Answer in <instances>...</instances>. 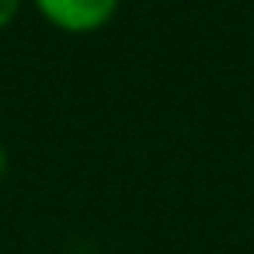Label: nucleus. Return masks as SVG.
Returning <instances> with one entry per match:
<instances>
[{
  "mask_svg": "<svg viewBox=\"0 0 254 254\" xmlns=\"http://www.w3.org/2000/svg\"><path fill=\"white\" fill-rule=\"evenodd\" d=\"M35 7L53 28L70 35H87L112 21V14L119 11V0H35Z\"/></svg>",
  "mask_w": 254,
  "mask_h": 254,
  "instance_id": "1",
  "label": "nucleus"
},
{
  "mask_svg": "<svg viewBox=\"0 0 254 254\" xmlns=\"http://www.w3.org/2000/svg\"><path fill=\"white\" fill-rule=\"evenodd\" d=\"M21 4H25V0H0V28H7V25L18 18Z\"/></svg>",
  "mask_w": 254,
  "mask_h": 254,
  "instance_id": "2",
  "label": "nucleus"
}]
</instances>
